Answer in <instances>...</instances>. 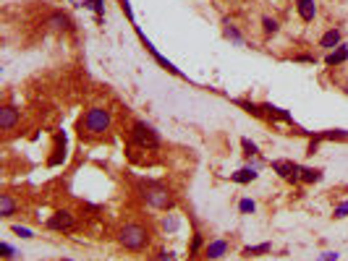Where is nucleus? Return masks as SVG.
Wrapping results in <instances>:
<instances>
[{
	"label": "nucleus",
	"mask_w": 348,
	"mask_h": 261,
	"mask_svg": "<svg viewBox=\"0 0 348 261\" xmlns=\"http://www.w3.org/2000/svg\"><path fill=\"white\" fill-rule=\"evenodd\" d=\"M118 240H120V245H123V248H128V251H141V248L149 243V233H147V227L136 225V222H128V225L120 227Z\"/></svg>",
	"instance_id": "1"
},
{
	"label": "nucleus",
	"mask_w": 348,
	"mask_h": 261,
	"mask_svg": "<svg viewBox=\"0 0 348 261\" xmlns=\"http://www.w3.org/2000/svg\"><path fill=\"white\" fill-rule=\"evenodd\" d=\"M141 198L155 209H170L173 206V194L160 183H144L141 186Z\"/></svg>",
	"instance_id": "2"
},
{
	"label": "nucleus",
	"mask_w": 348,
	"mask_h": 261,
	"mask_svg": "<svg viewBox=\"0 0 348 261\" xmlns=\"http://www.w3.org/2000/svg\"><path fill=\"white\" fill-rule=\"evenodd\" d=\"M81 126H84L87 133H92V136H100L108 130L110 126V112L108 110H102V107H92L87 115H84V120H81Z\"/></svg>",
	"instance_id": "3"
},
{
	"label": "nucleus",
	"mask_w": 348,
	"mask_h": 261,
	"mask_svg": "<svg viewBox=\"0 0 348 261\" xmlns=\"http://www.w3.org/2000/svg\"><path fill=\"white\" fill-rule=\"evenodd\" d=\"M131 136H134V144H139L141 149H147V152L160 149V136H157V130L152 126H147V123H141V120L134 123Z\"/></svg>",
	"instance_id": "4"
},
{
	"label": "nucleus",
	"mask_w": 348,
	"mask_h": 261,
	"mask_svg": "<svg viewBox=\"0 0 348 261\" xmlns=\"http://www.w3.org/2000/svg\"><path fill=\"white\" fill-rule=\"evenodd\" d=\"M278 173L283 175L285 180H301V167L296 162H288V159H278V162H272Z\"/></svg>",
	"instance_id": "5"
},
{
	"label": "nucleus",
	"mask_w": 348,
	"mask_h": 261,
	"mask_svg": "<svg viewBox=\"0 0 348 261\" xmlns=\"http://www.w3.org/2000/svg\"><path fill=\"white\" fill-rule=\"evenodd\" d=\"M47 227L50 230H71L73 227V214L71 212H55L52 217L47 219Z\"/></svg>",
	"instance_id": "6"
},
{
	"label": "nucleus",
	"mask_w": 348,
	"mask_h": 261,
	"mask_svg": "<svg viewBox=\"0 0 348 261\" xmlns=\"http://www.w3.org/2000/svg\"><path fill=\"white\" fill-rule=\"evenodd\" d=\"M16 123H19V110L16 107H3V110H0V128L3 130H11Z\"/></svg>",
	"instance_id": "7"
},
{
	"label": "nucleus",
	"mask_w": 348,
	"mask_h": 261,
	"mask_svg": "<svg viewBox=\"0 0 348 261\" xmlns=\"http://www.w3.org/2000/svg\"><path fill=\"white\" fill-rule=\"evenodd\" d=\"M296 8H299V16L304 21H314V16H317L314 0H296Z\"/></svg>",
	"instance_id": "8"
},
{
	"label": "nucleus",
	"mask_w": 348,
	"mask_h": 261,
	"mask_svg": "<svg viewBox=\"0 0 348 261\" xmlns=\"http://www.w3.org/2000/svg\"><path fill=\"white\" fill-rule=\"evenodd\" d=\"M346 58H348V47H346V44H338L335 50H330V52H327L325 63H327V65H338V63H343Z\"/></svg>",
	"instance_id": "9"
},
{
	"label": "nucleus",
	"mask_w": 348,
	"mask_h": 261,
	"mask_svg": "<svg viewBox=\"0 0 348 261\" xmlns=\"http://www.w3.org/2000/svg\"><path fill=\"white\" fill-rule=\"evenodd\" d=\"M225 251H228V243H225V240H212L207 245V256L209 259H223Z\"/></svg>",
	"instance_id": "10"
},
{
	"label": "nucleus",
	"mask_w": 348,
	"mask_h": 261,
	"mask_svg": "<svg viewBox=\"0 0 348 261\" xmlns=\"http://www.w3.org/2000/svg\"><path fill=\"white\" fill-rule=\"evenodd\" d=\"M320 44H322L325 50H335L338 44H340V32H338V29H330V32L320 40Z\"/></svg>",
	"instance_id": "11"
},
{
	"label": "nucleus",
	"mask_w": 348,
	"mask_h": 261,
	"mask_svg": "<svg viewBox=\"0 0 348 261\" xmlns=\"http://www.w3.org/2000/svg\"><path fill=\"white\" fill-rule=\"evenodd\" d=\"M13 212H16V201L8 194H3L0 196V217H11Z\"/></svg>",
	"instance_id": "12"
},
{
	"label": "nucleus",
	"mask_w": 348,
	"mask_h": 261,
	"mask_svg": "<svg viewBox=\"0 0 348 261\" xmlns=\"http://www.w3.org/2000/svg\"><path fill=\"white\" fill-rule=\"evenodd\" d=\"M270 248H272L270 243H259V245H246V248L241 251V253H244L246 259H252V256H262V253H270Z\"/></svg>",
	"instance_id": "13"
},
{
	"label": "nucleus",
	"mask_w": 348,
	"mask_h": 261,
	"mask_svg": "<svg viewBox=\"0 0 348 261\" xmlns=\"http://www.w3.org/2000/svg\"><path fill=\"white\" fill-rule=\"evenodd\" d=\"M301 180H304V183L322 180V170H317V167H301Z\"/></svg>",
	"instance_id": "14"
},
{
	"label": "nucleus",
	"mask_w": 348,
	"mask_h": 261,
	"mask_svg": "<svg viewBox=\"0 0 348 261\" xmlns=\"http://www.w3.org/2000/svg\"><path fill=\"white\" fill-rule=\"evenodd\" d=\"M233 180H236V183H252V180H256V170H252V167H244V170L233 173Z\"/></svg>",
	"instance_id": "15"
},
{
	"label": "nucleus",
	"mask_w": 348,
	"mask_h": 261,
	"mask_svg": "<svg viewBox=\"0 0 348 261\" xmlns=\"http://www.w3.org/2000/svg\"><path fill=\"white\" fill-rule=\"evenodd\" d=\"M225 37H228V40H233L236 44H244V37H241V32L236 26H231V24H225Z\"/></svg>",
	"instance_id": "16"
},
{
	"label": "nucleus",
	"mask_w": 348,
	"mask_h": 261,
	"mask_svg": "<svg viewBox=\"0 0 348 261\" xmlns=\"http://www.w3.org/2000/svg\"><path fill=\"white\" fill-rule=\"evenodd\" d=\"M262 26H264V34H278V21L275 19H262Z\"/></svg>",
	"instance_id": "17"
},
{
	"label": "nucleus",
	"mask_w": 348,
	"mask_h": 261,
	"mask_svg": "<svg viewBox=\"0 0 348 261\" xmlns=\"http://www.w3.org/2000/svg\"><path fill=\"white\" fill-rule=\"evenodd\" d=\"M238 209L244 212V214H254L256 212V204L252 201V198H241V204H238Z\"/></svg>",
	"instance_id": "18"
},
{
	"label": "nucleus",
	"mask_w": 348,
	"mask_h": 261,
	"mask_svg": "<svg viewBox=\"0 0 348 261\" xmlns=\"http://www.w3.org/2000/svg\"><path fill=\"white\" fill-rule=\"evenodd\" d=\"M47 24H50L52 29H66V26H68V19H66V16H52Z\"/></svg>",
	"instance_id": "19"
},
{
	"label": "nucleus",
	"mask_w": 348,
	"mask_h": 261,
	"mask_svg": "<svg viewBox=\"0 0 348 261\" xmlns=\"http://www.w3.org/2000/svg\"><path fill=\"white\" fill-rule=\"evenodd\" d=\"M178 225H181V222H178V217H165V222H162V227L168 230V233H176V230H178Z\"/></svg>",
	"instance_id": "20"
},
{
	"label": "nucleus",
	"mask_w": 348,
	"mask_h": 261,
	"mask_svg": "<svg viewBox=\"0 0 348 261\" xmlns=\"http://www.w3.org/2000/svg\"><path fill=\"white\" fill-rule=\"evenodd\" d=\"M241 144H244V149H246V152H244L246 157H254V154H259V152H256V144H254V141H249V139H241Z\"/></svg>",
	"instance_id": "21"
},
{
	"label": "nucleus",
	"mask_w": 348,
	"mask_h": 261,
	"mask_svg": "<svg viewBox=\"0 0 348 261\" xmlns=\"http://www.w3.org/2000/svg\"><path fill=\"white\" fill-rule=\"evenodd\" d=\"M11 230H13V235H19V238H34V233H32V230H29V227H21V225H13Z\"/></svg>",
	"instance_id": "22"
},
{
	"label": "nucleus",
	"mask_w": 348,
	"mask_h": 261,
	"mask_svg": "<svg viewBox=\"0 0 348 261\" xmlns=\"http://www.w3.org/2000/svg\"><path fill=\"white\" fill-rule=\"evenodd\" d=\"M335 217H338V219H340V217H348V201H343V204L335 206Z\"/></svg>",
	"instance_id": "23"
},
{
	"label": "nucleus",
	"mask_w": 348,
	"mask_h": 261,
	"mask_svg": "<svg viewBox=\"0 0 348 261\" xmlns=\"http://www.w3.org/2000/svg\"><path fill=\"white\" fill-rule=\"evenodd\" d=\"M325 139H348V130H330L325 133Z\"/></svg>",
	"instance_id": "24"
},
{
	"label": "nucleus",
	"mask_w": 348,
	"mask_h": 261,
	"mask_svg": "<svg viewBox=\"0 0 348 261\" xmlns=\"http://www.w3.org/2000/svg\"><path fill=\"white\" fill-rule=\"evenodd\" d=\"M155 261H176V256H173L170 251H160V253L155 256Z\"/></svg>",
	"instance_id": "25"
},
{
	"label": "nucleus",
	"mask_w": 348,
	"mask_h": 261,
	"mask_svg": "<svg viewBox=\"0 0 348 261\" xmlns=\"http://www.w3.org/2000/svg\"><path fill=\"white\" fill-rule=\"evenodd\" d=\"M0 251L5 253V259H13V256H16V251H13V248H11L8 243H3V245H0Z\"/></svg>",
	"instance_id": "26"
},
{
	"label": "nucleus",
	"mask_w": 348,
	"mask_h": 261,
	"mask_svg": "<svg viewBox=\"0 0 348 261\" xmlns=\"http://www.w3.org/2000/svg\"><path fill=\"white\" fill-rule=\"evenodd\" d=\"M199 245H202V238H199V235H194V243H191V256H194L196 251H199Z\"/></svg>",
	"instance_id": "27"
},
{
	"label": "nucleus",
	"mask_w": 348,
	"mask_h": 261,
	"mask_svg": "<svg viewBox=\"0 0 348 261\" xmlns=\"http://www.w3.org/2000/svg\"><path fill=\"white\" fill-rule=\"evenodd\" d=\"M322 261H338V253H332V251L322 253Z\"/></svg>",
	"instance_id": "28"
},
{
	"label": "nucleus",
	"mask_w": 348,
	"mask_h": 261,
	"mask_svg": "<svg viewBox=\"0 0 348 261\" xmlns=\"http://www.w3.org/2000/svg\"><path fill=\"white\" fill-rule=\"evenodd\" d=\"M346 94H348V84H346Z\"/></svg>",
	"instance_id": "29"
}]
</instances>
